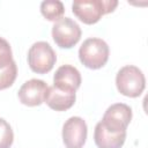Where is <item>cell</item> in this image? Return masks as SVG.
<instances>
[{
    "instance_id": "obj_1",
    "label": "cell",
    "mask_w": 148,
    "mask_h": 148,
    "mask_svg": "<svg viewBox=\"0 0 148 148\" xmlns=\"http://www.w3.org/2000/svg\"><path fill=\"white\" fill-rule=\"evenodd\" d=\"M117 6V0H75L72 3V12L81 22L95 24L103 15L112 13Z\"/></svg>"
},
{
    "instance_id": "obj_2",
    "label": "cell",
    "mask_w": 148,
    "mask_h": 148,
    "mask_svg": "<svg viewBox=\"0 0 148 148\" xmlns=\"http://www.w3.org/2000/svg\"><path fill=\"white\" fill-rule=\"evenodd\" d=\"M116 86L121 95L135 98L143 92L146 87V79L139 67L126 65L118 71L116 75Z\"/></svg>"
},
{
    "instance_id": "obj_3",
    "label": "cell",
    "mask_w": 148,
    "mask_h": 148,
    "mask_svg": "<svg viewBox=\"0 0 148 148\" xmlns=\"http://www.w3.org/2000/svg\"><path fill=\"white\" fill-rule=\"evenodd\" d=\"M109 45L96 37L86 39L79 49V59L83 66L90 69L102 68L109 60Z\"/></svg>"
},
{
    "instance_id": "obj_4",
    "label": "cell",
    "mask_w": 148,
    "mask_h": 148,
    "mask_svg": "<svg viewBox=\"0 0 148 148\" xmlns=\"http://www.w3.org/2000/svg\"><path fill=\"white\" fill-rule=\"evenodd\" d=\"M57 61V56L47 42H36L28 51V65L37 74L49 73Z\"/></svg>"
},
{
    "instance_id": "obj_5",
    "label": "cell",
    "mask_w": 148,
    "mask_h": 148,
    "mask_svg": "<svg viewBox=\"0 0 148 148\" xmlns=\"http://www.w3.org/2000/svg\"><path fill=\"white\" fill-rule=\"evenodd\" d=\"M80 25L71 17H61L52 27V38L61 49H72L81 38Z\"/></svg>"
},
{
    "instance_id": "obj_6",
    "label": "cell",
    "mask_w": 148,
    "mask_h": 148,
    "mask_svg": "<svg viewBox=\"0 0 148 148\" xmlns=\"http://www.w3.org/2000/svg\"><path fill=\"white\" fill-rule=\"evenodd\" d=\"M132 120V109L124 103L110 105L103 114L102 125L112 133L126 132L128 124Z\"/></svg>"
},
{
    "instance_id": "obj_7",
    "label": "cell",
    "mask_w": 148,
    "mask_h": 148,
    "mask_svg": "<svg viewBox=\"0 0 148 148\" xmlns=\"http://www.w3.org/2000/svg\"><path fill=\"white\" fill-rule=\"evenodd\" d=\"M88 127L81 117L68 118L62 126V141L66 148H82L87 140Z\"/></svg>"
},
{
    "instance_id": "obj_8",
    "label": "cell",
    "mask_w": 148,
    "mask_h": 148,
    "mask_svg": "<svg viewBox=\"0 0 148 148\" xmlns=\"http://www.w3.org/2000/svg\"><path fill=\"white\" fill-rule=\"evenodd\" d=\"M49 86L38 79H31L24 82L18 89L17 96L22 104L27 106H38L44 103Z\"/></svg>"
},
{
    "instance_id": "obj_9",
    "label": "cell",
    "mask_w": 148,
    "mask_h": 148,
    "mask_svg": "<svg viewBox=\"0 0 148 148\" xmlns=\"http://www.w3.org/2000/svg\"><path fill=\"white\" fill-rule=\"evenodd\" d=\"M81 86V74L72 65L60 66L53 75V87L69 92H75Z\"/></svg>"
},
{
    "instance_id": "obj_10",
    "label": "cell",
    "mask_w": 148,
    "mask_h": 148,
    "mask_svg": "<svg viewBox=\"0 0 148 148\" xmlns=\"http://www.w3.org/2000/svg\"><path fill=\"white\" fill-rule=\"evenodd\" d=\"M126 140V132L112 133L108 131L101 121L95 126L94 141L98 148H121Z\"/></svg>"
},
{
    "instance_id": "obj_11",
    "label": "cell",
    "mask_w": 148,
    "mask_h": 148,
    "mask_svg": "<svg viewBox=\"0 0 148 148\" xmlns=\"http://www.w3.org/2000/svg\"><path fill=\"white\" fill-rule=\"evenodd\" d=\"M75 99H76L75 92L64 91L52 86L49 87L44 102L47 104L50 109L54 111H66L74 105Z\"/></svg>"
},
{
    "instance_id": "obj_12",
    "label": "cell",
    "mask_w": 148,
    "mask_h": 148,
    "mask_svg": "<svg viewBox=\"0 0 148 148\" xmlns=\"http://www.w3.org/2000/svg\"><path fill=\"white\" fill-rule=\"evenodd\" d=\"M40 13L46 20L57 22L62 17L65 7L64 3L59 0H47L40 3Z\"/></svg>"
},
{
    "instance_id": "obj_13",
    "label": "cell",
    "mask_w": 148,
    "mask_h": 148,
    "mask_svg": "<svg viewBox=\"0 0 148 148\" xmlns=\"http://www.w3.org/2000/svg\"><path fill=\"white\" fill-rule=\"evenodd\" d=\"M16 76H17V66L15 61L5 68H1L0 69V90L12 87Z\"/></svg>"
},
{
    "instance_id": "obj_14",
    "label": "cell",
    "mask_w": 148,
    "mask_h": 148,
    "mask_svg": "<svg viewBox=\"0 0 148 148\" xmlns=\"http://www.w3.org/2000/svg\"><path fill=\"white\" fill-rule=\"evenodd\" d=\"M14 141V133L10 125L0 118V148H10Z\"/></svg>"
},
{
    "instance_id": "obj_15",
    "label": "cell",
    "mask_w": 148,
    "mask_h": 148,
    "mask_svg": "<svg viewBox=\"0 0 148 148\" xmlns=\"http://www.w3.org/2000/svg\"><path fill=\"white\" fill-rule=\"evenodd\" d=\"M12 62H14L12 47L5 38L0 37V69L9 66Z\"/></svg>"
}]
</instances>
